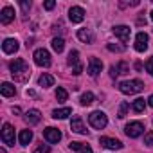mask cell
Here are the masks:
<instances>
[{"label":"cell","instance_id":"obj_1","mask_svg":"<svg viewBox=\"0 0 153 153\" xmlns=\"http://www.w3.org/2000/svg\"><path fill=\"white\" fill-rule=\"evenodd\" d=\"M9 70H11V74H13L15 81L25 83V81L31 78V68H29V65L25 63V59H22V58L13 59V61L9 63Z\"/></svg>","mask_w":153,"mask_h":153},{"label":"cell","instance_id":"obj_2","mask_svg":"<svg viewBox=\"0 0 153 153\" xmlns=\"http://www.w3.org/2000/svg\"><path fill=\"white\" fill-rule=\"evenodd\" d=\"M119 90L126 96H131V94H139L140 90H144V83L140 79H130V81H123L119 83Z\"/></svg>","mask_w":153,"mask_h":153},{"label":"cell","instance_id":"obj_3","mask_svg":"<svg viewBox=\"0 0 153 153\" xmlns=\"http://www.w3.org/2000/svg\"><path fill=\"white\" fill-rule=\"evenodd\" d=\"M88 123H90L92 128H96V130H103V128L108 124V117H106L105 112L96 110V112H92V114L88 115Z\"/></svg>","mask_w":153,"mask_h":153},{"label":"cell","instance_id":"obj_4","mask_svg":"<svg viewBox=\"0 0 153 153\" xmlns=\"http://www.w3.org/2000/svg\"><path fill=\"white\" fill-rule=\"evenodd\" d=\"M124 133H126L130 139H137V137H140V135L144 133V124H142L140 121H131V123L126 124Z\"/></svg>","mask_w":153,"mask_h":153},{"label":"cell","instance_id":"obj_5","mask_svg":"<svg viewBox=\"0 0 153 153\" xmlns=\"http://www.w3.org/2000/svg\"><path fill=\"white\" fill-rule=\"evenodd\" d=\"M34 63L38 65V67H51V54H49V51L47 49H38V51H34Z\"/></svg>","mask_w":153,"mask_h":153},{"label":"cell","instance_id":"obj_6","mask_svg":"<svg viewBox=\"0 0 153 153\" xmlns=\"http://www.w3.org/2000/svg\"><path fill=\"white\" fill-rule=\"evenodd\" d=\"M2 140L7 146H15V128L9 123H6L4 128H2Z\"/></svg>","mask_w":153,"mask_h":153},{"label":"cell","instance_id":"obj_7","mask_svg":"<svg viewBox=\"0 0 153 153\" xmlns=\"http://www.w3.org/2000/svg\"><path fill=\"white\" fill-rule=\"evenodd\" d=\"M70 130L76 131V133H79V135H87V133H88V130H87V126L83 124V119H81L79 115H74V117H72V121H70Z\"/></svg>","mask_w":153,"mask_h":153},{"label":"cell","instance_id":"obj_8","mask_svg":"<svg viewBox=\"0 0 153 153\" xmlns=\"http://www.w3.org/2000/svg\"><path fill=\"white\" fill-rule=\"evenodd\" d=\"M43 137L47 139V142L56 144V142H59V140H61V131H59L58 128L49 126V128H45V130H43Z\"/></svg>","mask_w":153,"mask_h":153},{"label":"cell","instance_id":"obj_9","mask_svg":"<svg viewBox=\"0 0 153 153\" xmlns=\"http://www.w3.org/2000/svg\"><path fill=\"white\" fill-rule=\"evenodd\" d=\"M68 18H70L72 24H79V22H83V20H85V9L79 7V6L70 7V11H68Z\"/></svg>","mask_w":153,"mask_h":153},{"label":"cell","instance_id":"obj_10","mask_svg":"<svg viewBox=\"0 0 153 153\" xmlns=\"http://www.w3.org/2000/svg\"><path fill=\"white\" fill-rule=\"evenodd\" d=\"M101 70H103V61L99 58H90V61H88V76L97 78Z\"/></svg>","mask_w":153,"mask_h":153},{"label":"cell","instance_id":"obj_11","mask_svg":"<svg viewBox=\"0 0 153 153\" xmlns=\"http://www.w3.org/2000/svg\"><path fill=\"white\" fill-rule=\"evenodd\" d=\"M99 144L103 148H108V149H121L123 148V142L117 140V139H112V137H101L99 139Z\"/></svg>","mask_w":153,"mask_h":153},{"label":"cell","instance_id":"obj_12","mask_svg":"<svg viewBox=\"0 0 153 153\" xmlns=\"http://www.w3.org/2000/svg\"><path fill=\"white\" fill-rule=\"evenodd\" d=\"M15 20V9L11 7V6H6L2 11H0V22H2L4 25H7V24H11Z\"/></svg>","mask_w":153,"mask_h":153},{"label":"cell","instance_id":"obj_13","mask_svg":"<svg viewBox=\"0 0 153 153\" xmlns=\"http://www.w3.org/2000/svg\"><path fill=\"white\" fill-rule=\"evenodd\" d=\"M148 49V34L146 33H139L135 36V51L137 52H144Z\"/></svg>","mask_w":153,"mask_h":153},{"label":"cell","instance_id":"obj_14","mask_svg":"<svg viewBox=\"0 0 153 153\" xmlns=\"http://www.w3.org/2000/svg\"><path fill=\"white\" fill-rule=\"evenodd\" d=\"M114 34L117 36V38H121V42H128L130 40V27L128 25H115L114 27Z\"/></svg>","mask_w":153,"mask_h":153},{"label":"cell","instance_id":"obj_15","mask_svg":"<svg viewBox=\"0 0 153 153\" xmlns=\"http://www.w3.org/2000/svg\"><path fill=\"white\" fill-rule=\"evenodd\" d=\"M2 51H4L6 54H15V52L18 51V42H16L15 38H6L4 43H2Z\"/></svg>","mask_w":153,"mask_h":153},{"label":"cell","instance_id":"obj_16","mask_svg":"<svg viewBox=\"0 0 153 153\" xmlns=\"http://www.w3.org/2000/svg\"><path fill=\"white\" fill-rule=\"evenodd\" d=\"M24 119H25V123H27V124H38V123L42 121V114H40V110H36V108H33V110H29V112H25V115H24Z\"/></svg>","mask_w":153,"mask_h":153},{"label":"cell","instance_id":"obj_17","mask_svg":"<svg viewBox=\"0 0 153 153\" xmlns=\"http://www.w3.org/2000/svg\"><path fill=\"white\" fill-rule=\"evenodd\" d=\"M78 38L83 42V43H92L94 42V33L90 29H79L78 31Z\"/></svg>","mask_w":153,"mask_h":153},{"label":"cell","instance_id":"obj_18","mask_svg":"<svg viewBox=\"0 0 153 153\" xmlns=\"http://www.w3.org/2000/svg\"><path fill=\"white\" fill-rule=\"evenodd\" d=\"M70 149L78 151V153H94L92 148L88 144H83V142H70Z\"/></svg>","mask_w":153,"mask_h":153},{"label":"cell","instance_id":"obj_19","mask_svg":"<svg viewBox=\"0 0 153 153\" xmlns=\"http://www.w3.org/2000/svg\"><path fill=\"white\" fill-rule=\"evenodd\" d=\"M18 140H20V146H29V142L33 140V131L31 130H22L20 135H18Z\"/></svg>","mask_w":153,"mask_h":153},{"label":"cell","instance_id":"obj_20","mask_svg":"<svg viewBox=\"0 0 153 153\" xmlns=\"http://www.w3.org/2000/svg\"><path fill=\"white\" fill-rule=\"evenodd\" d=\"M0 92H2V96L4 97H11V96H15L16 94V88H15V85H11V83H2V87H0Z\"/></svg>","mask_w":153,"mask_h":153},{"label":"cell","instance_id":"obj_21","mask_svg":"<svg viewBox=\"0 0 153 153\" xmlns=\"http://www.w3.org/2000/svg\"><path fill=\"white\" fill-rule=\"evenodd\" d=\"M38 85L43 87V88L52 87V85H54V78H52L51 74H42V76H40V79H38Z\"/></svg>","mask_w":153,"mask_h":153},{"label":"cell","instance_id":"obj_22","mask_svg":"<svg viewBox=\"0 0 153 153\" xmlns=\"http://www.w3.org/2000/svg\"><path fill=\"white\" fill-rule=\"evenodd\" d=\"M70 114H72L70 108H59V110H54V112H52V117H54V119H67Z\"/></svg>","mask_w":153,"mask_h":153},{"label":"cell","instance_id":"obj_23","mask_svg":"<svg viewBox=\"0 0 153 153\" xmlns=\"http://www.w3.org/2000/svg\"><path fill=\"white\" fill-rule=\"evenodd\" d=\"M67 61H68V65H70V67H72V65H74V67L81 65V63H79V52H78V51H70V54H68V59H67Z\"/></svg>","mask_w":153,"mask_h":153},{"label":"cell","instance_id":"obj_24","mask_svg":"<svg viewBox=\"0 0 153 153\" xmlns=\"http://www.w3.org/2000/svg\"><path fill=\"white\" fill-rule=\"evenodd\" d=\"M52 49L59 54V52H63V49H65V42H63V38H52Z\"/></svg>","mask_w":153,"mask_h":153},{"label":"cell","instance_id":"obj_25","mask_svg":"<svg viewBox=\"0 0 153 153\" xmlns=\"http://www.w3.org/2000/svg\"><path fill=\"white\" fill-rule=\"evenodd\" d=\"M131 108H133V112H135V114H140V112H144V108H146V101L139 97V99H135V101H133Z\"/></svg>","mask_w":153,"mask_h":153},{"label":"cell","instance_id":"obj_26","mask_svg":"<svg viewBox=\"0 0 153 153\" xmlns=\"http://www.w3.org/2000/svg\"><path fill=\"white\" fill-rule=\"evenodd\" d=\"M94 99H96V97H94V94H92V92H85V94L81 96L79 103H81L83 106H88V105H92V103H94Z\"/></svg>","mask_w":153,"mask_h":153},{"label":"cell","instance_id":"obj_27","mask_svg":"<svg viewBox=\"0 0 153 153\" xmlns=\"http://www.w3.org/2000/svg\"><path fill=\"white\" fill-rule=\"evenodd\" d=\"M67 97H68L67 90H65L63 87H58V90H56V99H58L59 103H63V101H67Z\"/></svg>","mask_w":153,"mask_h":153},{"label":"cell","instance_id":"obj_28","mask_svg":"<svg viewBox=\"0 0 153 153\" xmlns=\"http://www.w3.org/2000/svg\"><path fill=\"white\" fill-rule=\"evenodd\" d=\"M106 49H108V51H112V52H123V51L126 49V45H115V43H108V45H106Z\"/></svg>","mask_w":153,"mask_h":153},{"label":"cell","instance_id":"obj_29","mask_svg":"<svg viewBox=\"0 0 153 153\" xmlns=\"http://www.w3.org/2000/svg\"><path fill=\"white\" fill-rule=\"evenodd\" d=\"M117 70H119V74H128V72H130V65H128L126 61H121V63L117 65Z\"/></svg>","mask_w":153,"mask_h":153},{"label":"cell","instance_id":"obj_30","mask_svg":"<svg viewBox=\"0 0 153 153\" xmlns=\"http://www.w3.org/2000/svg\"><path fill=\"white\" fill-rule=\"evenodd\" d=\"M128 108H130V105H128V103H121V108H119V119L126 117V112H128Z\"/></svg>","mask_w":153,"mask_h":153},{"label":"cell","instance_id":"obj_31","mask_svg":"<svg viewBox=\"0 0 153 153\" xmlns=\"http://www.w3.org/2000/svg\"><path fill=\"white\" fill-rule=\"evenodd\" d=\"M34 153H51V146H49V144H40V146L34 149Z\"/></svg>","mask_w":153,"mask_h":153},{"label":"cell","instance_id":"obj_32","mask_svg":"<svg viewBox=\"0 0 153 153\" xmlns=\"http://www.w3.org/2000/svg\"><path fill=\"white\" fill-rule=\"evenodd\" d=\"M144 144L146 146H153V131H148L144 135Z\"/></svg>","mask_w":153,"mask_h":153},{"label":"cell","instance_id":"obj_33","mask_svg":"<svg viewBox=\"0 0 153 153\" xmlns=\"http://www.w3.org/2000/svg\"><path fill=\"white\" fill-rule=\"evenodd\" d=\"M146 70H148V72H149V74L153 76V56H151V58H149V59L146 61Z\"/></svg>","mask_w":153,"mask_h":153},{"label":"cell","instance_id":"obj_34","mask_svg":"<svg viewBox=\"0 0 153 153\" xmlns=\"http://www.w3.org/2000/svg\"><path fill=\"white\" fill-rule=\"evenodd\" d=\"M54 6H56V2H54V0H47V2L43 4V7H45L47 11H51V9H54Z\"/></svg>","mask_w":153,"mask_h":153},{"label":"cell","instance_id":"obj_35","mask_svg":"<svg viewBox=\"0 0 153 153\" xmlns=\"http://www.w3.org/2000/svg\"><path fill=\"white\" fill-rule=\"evenodd\" d=\"M117 76H119L117 65H112V67H110V78H117Z\"/></svg>","mask_w":153,"mask_h":153},{"label":"cell","instance_id":"obj_36","mask_svg":"<svg viewBox=\"0 0 153 153\" xmlns=\"http://www.w3.org/2000/svg\"><path fill=\"white\" fill-rule=\"evenodd\" d=\"M20 6H22V9H24V13L31 7V2H27V0H22V2H20Z\"/></svg>","mask_w":153,"mask_h":153},{"label":"cell","instance_id":"obj_37","mask_svg":"<svg viewBox=\"0 0 153 153\" xmlns=\"http://www.w3.org/2000/svg\"><path fill=\"white\" fill-rule=\"evenodd\" d=\"M81 72H83V65H78V67H74V74H76V76H79Z\"/></svg>","mask_w":153,"mask_h":153},{"label":"cell","instance_id":"obj_38","mask_svg":"<svg viewBox=\"0 0 153 153\" xmlns=\"http://www.w3.org/2000/svg\"><path fill=\"white\" fill-rule=\"evenodd\" d=\"M148 105H149V106H151V108H153V94H151V96H149V97H148Z\"/></svg>","mask_w":153,"mask_h":153},{"label":"cell","instance_id":"obj_39","mask_svg":"<svg viewBox=\"0 0 153 153\" xmlns=\"http://www.w3.org/2000/svg\"><path fill=\"white\" fill-rule=\"evenodd\" d=\"M0 153H7V151H6V149H4V148H0Z\"/></svg>","mask_w":153,"mask_h":153},{"label":"cell","instance_id":"obj_40","mask_svg":"<svg viewBox=\"0 0 153 153\" xmlns=\"http://www.w3.org/2000/svg\"><path fill=\"white\" fill-rule=\"evenodd\" d=\"M151 20H153V11H151Z\"/></svg>","mask_w":153,"mask_h":153}]
</instances>
